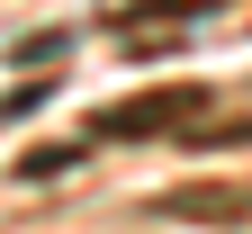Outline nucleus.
Instances as JSON below:
<instances>
[{
  "label": "nucleus",
  "instance_id": "f257e3e1",
  "mask_svg": "<svg viewBox=\"0 0 252 234\" xmlns=\"http://www.w3.org/2000/svg\"><path fill=\"white\" fill-rule=\"evenodd\" d=\"M189 108H207V90H153V99H126V108H108L99 117V135H162L171 117H189Z\"/></svg>",
  "mask_w": 252,
  "mask_h": 234
},
{
  "label": "nucleus",
  "instance_id": "f03ea898",
  "mask_svg": "<svg viewBox=\"0 0 252 234\" xmlns=\"http://www.w3.org/2000/svg\"><path fill=\"white\" fill-rule=\"evenodd\" d=\"M72 162H81L72 144H36V153H27V162H18V171H27V180H54V171H72Z\"/></svg>",
  "mask_w": 252,
  "mask_h": 234
}]
</instances>
